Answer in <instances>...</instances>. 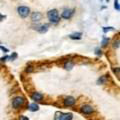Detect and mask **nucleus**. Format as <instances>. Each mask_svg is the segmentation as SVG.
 Listing matches in <instances>:
<instances>
[{"instance_id":"1","label":"nucleus","mask_w":120,"mask_h":120,"mask_svg":"<svg viewBox=\"0 0 120 120\" xmlns=\"http://www.w3.org/2000/svg\"><path fill=\"white\" fill-rule=\"evenodd\" d=\"M47 18L51 23L53 24H57L60 21V16H59V12L56 9H51L47 12Z\"/></svg>"},{"instance_id":"2","label":"nucleus","mask_w":120,"mask_h":120,"mask_svg":"<svg viewBox=\"0 0 120 120\" xmlns=\"http://www.w3.org/2000/svg\"><path fill=\"white\" fill-rule=\"evenodd\" d=\"M17 12L19 14V16L22 18H26L30 14V9L27 6H19L17 8Z\"/></svg>"},{"instance_id":"3","label":"nucleus","mask_w":120,"mask_h":120,"mask_svg":"<svg viewBox=\"0 0 120 120\" xmlns=\"http://www.w3.org/2000/svg\"><path fill=\"white\" fill-rule=\"evenodd\" d=\"M24 103H25L24 97L18 96V97H16V98L13 99V101H12V106L15 108V109H18V108H20Z\"/></svg>"},{"instance_id":"4","label":"nucleus","mask_w":120,"mask_h":120,"mask_svg":"<svg viewBox=\"0 0 120 120\" xmlns=\"http://www.w3.org/2000/svg\"><path fill=\"white\" fill-rule=\"evenodd\" d=\"M73 115L72 113H61L57 112L55 116V120H72Z\"/></svg>"},{"instance_id":"5","label":"nucleus","mask_w":120,"mask_h":120,"mask_svg":"<svg viewBox=\"0 0 120 120\" xmlns=\"http://www.w3.org/2000/svg\"><path fill=\"white\" fill-rule=\"evenodd\" d=\"M73 14H74V9L66 8V9L63 10V12L61 13V17L64 18V19H66V20H68L73 16Z\"/></svg>"},{"instance_id":"6","label":"nucleus","mask_w":120,"mask_h":120,"mask_svg":"<svg viewBox=\"0 0 120 120\" xmlns=\"http://www.w3.org/2000/svg\"><path fill=\"white\" fill-rule=\"evenodd\" d=\"M93 111H94V108L90 105H84L81 107V112L84 114H91Z\"/></svg>"},{"instance_id":"7","label":"nucleus","mask_w":120,"mask_h":120,"mask_svg":"<svg viewBox=\"0 0 120 120\" xmlns=\"http://www.w3.org/2000/svg\"><path fill=\"white\" fill-rule=\"evenodd\" d=\"M42 19V14L40 12H33L31 14V20L33 22H39Z\"/></svg>"},{"instance_id":"8","label":"nucleus","mask_w":120,"mask_h":120,"mask_svg":"<svg viewBox=\"0 0 120 120\" xmlns=\"http://www.w3.org/2000/svg\"><path fill=\"white\" fill-rule=\"evenodd\" d=\"M75 102H76V100H75L72 96H68V97H66L64 100V105L65 106H72V105L75 104Z\"/></svg>"},{"instance_id":"9","label":"nucleus","mask_w":120,"mask_h":120,"mask_svg":"<svg viewBox=\"0 0 120 120\" xmlns=\"http://www.w3.org/2000/svg\"><path fill=\"white\" fill-rule=\"evenodd\" d=\"M31 98H32V100H34V101H41L42 98H43V95L41 94V93H39V92H35L34 94H32Z\"/></svg>"},{"instance_id":"10","label":"nucleus","mask_w":120,"mask_h":120,"mask_svg":"<svg viewBox=\"0 0 120 120\" xmlns=\"http://www.w3.org/2000/svg\"><path fill=\"white\" fill-rule=\"evenodd\" d=\"M48 28H49V25H48V24H44V25L39 26V27L37 28V31L40 32V33H45L48 30Z\"/></svg>"},{"instance_id":"11","label":"nucleus","mask_w":120,"mask_h":120,"mask_svg":"<svg viewBox=\"0 0 120 120\" xmlns=\"http://www.w3.org/2000/svg\"><path fill=\"white\" fill-rule=\"evenodd\" d=\"M38 109H39V106H38V105H37L36 103H32V104L29 105V110H30V111L34 112V111H37Z\"/></svg>"},{"instance_id":"12","label":"nucleus","mask_w":120,"mask_h":120,"mask_svg":"<svg viewBox=\"0 0 120 120\" xmlns=\"http://www.w3.org/2000/svg\"><path fill=\"white\" fill-rule=\"evenodd\" d=\"M81 36H82V33L81 32H77V33H74V34H71L70 38L71 39H80Z\"/></svg>"},{"instance_id":"13","label":"nucleus","mask_w":120,"mask_h":120,"mask_svg":"<svg viewBox=\"0 0 120 120\" xmlns=\"http://www.w3.org/2000/svg\"><path fill=\"white\" fill-rule=\"evenodd\" d=\"M64 67H65V69H67V70H71L72 69V67H73V63L72 62H67V63H65Z\"/></svg>"},{"instance_id":"14","label":"nucleus","mask_w":120,"mask_h":120,"mask_svg":"<svg viewBox=\"0 0 120 120\" xmlns=\"http://www.w3.org/2000/svg\"><path fill=\"white\" fill-rule=\"evenodd\" d=\"M109 42V38H106V37H104L103 40H102V46H106Z\"/></svg>"},{"instance_id":"15","label":"nucleus","mask_w":120,"mask_h":120,"mask_svg":"<svg viewBox=\"0 0 120 120\" xmlns=\"http://www.w3.org/2000/svg\"><path fill=\"white\" fill-rule=\"evenodd\" d=\"M114 7H115V9L116 10H118L120 9V7H119V2H118V0H115V2H114Z\"/></svg>"},{"instance_id":"16","label":"nucleus","mask_w":120,"mask_h":120,"mask_svg":"<svg viewBox=\"0 0 120 120\" xmlns=\"http://www.w3.org/2000/svg\"><path fill=\"white\" fill-rule=\"evenodd\" d=\"M105 81H106V77H105V76H103V77H101L100 79L98 80V83H100V84H103Z\"/></svg>"},{"instance_id":"17","label":"nucleus","mask_w":120,"mask_h":120,"mask_svg":"<svg viewBox=\"0 0 120 120\" xmlns=\"http://www.w3.org/2000/svg\"><path fill=\"white\" fill-rule=\"evenodd\" d=\"M103 30H104V32H107V31H110V30H114V29H113V27H104Z\"/></svg>"},{"instance_id":"18","label":"nucleus","mask_w":120,"mask_h":120,"mask_svg":"<svg viewBox=\"0 0 120 120\" xmlns=\"http://www.w3.org/2000/svg\"><path fill=\"white\" fill-rule=\"evenodd\" d=\"M113 47H114V48H118V47H119V40L115 41V42L113 43Z\"/></svg>"},{"instance_id":"19","label":"nucleus","mask_w":120,"mask_h":120,"mask_svg":"<svg viewBox=\"0 0 120 120\" xmlns=\"http://www.w3.org/2000/svg\"><path fill=\"white\" fill-rule=\"evenodd\" d=\"M95 51H96V55H101V54H102V53H101V50L99 49V48H97Z\"/></svg>"},{"instance_id":"20","label":"nucleus","mask_w":120,"mask_h":120,"mask_svg":"<svg viewBox=\"0 0 120 120\" xmlns=\"http://www.w3.org/2000/svg\"><path fill=\"white\" fill-rule=\"evenodd\" d=\"M7 58H8V56H5V57H3V58H1V59H0V60H1V61H4V60H5V59H7Z\"/></svg>"},{"instance_id":"21","label":"nucleus","mask_w":120,"mask_h":120,"mask_svg":"<svg viewBox=\"0 0 120 120\" xmlns=\"http://www.w3.org/2000/svg\"><path fill=\"white\" fill-rule=\"evenodd\" d=\"M3 18H4V16H3V15H1V14H0V21H1V20L3 19Z\"/></svg>"},{"instance_id":"22","label":"nucleus","mask_w":120,"mask_h":120,"mask_svg":"<svg viewBox=\"0 0 120 120\" xmlns=\"http://www.w3.org/2000/svg\"><path fill=\"white\" fill-rule=\"evenodd\" d=\"M22 120H29L27 117H22Z\"/></svg>"},{"instance_id":"23","label":"nucleus","mask_w":120,"mask_h":120,"mask_svg":"<svg viewBox=\"0 0 120 120\" xmlns=\"http://www.w3.org/2000/svg\"><path fill=\"white\" fill-rule=\"evenodd\" d=\"M107 1H109V0H107Z\"/></svg>"}]
</instances>
